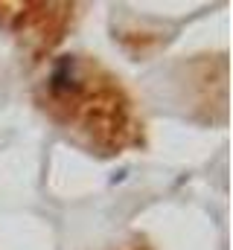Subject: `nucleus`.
Segmentation results:
<instances>
[{"label": "nucleus", "mask_w": 233, "mask_h": 250, "mask_svg": "<svg viewBox=\"0 0 233 250\" xmlns=\"http://www.w3.org/2000/svg\"><path fill=\"white\" fill-rule=\"evenodd\" d=\"M41 111L85 148L114 157L143 143V120L114 73L88 56H61L38 82Z\"/></svg>", "instance_id": "obj_1"}, {"label": "nucleus", "mask_w": 233, "mask_h": 250, "mask_svg": "<svg viewBox=\"0 0 233 250\" xmlns=\"http://www.w3.org/2000/svg\"><path fill=\"white\" fill-rule=\"evenodd\" d=\"M122 250H149V248H143V245H134V248H122Z\"/></svg>", "instance_id": "obj_2"}]
</instances>
